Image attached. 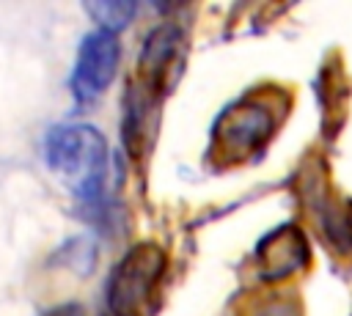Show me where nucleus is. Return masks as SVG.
I'll return each instance as SVG.
<instances>
[{
  "label": "nucleus",
  "instance_id": "6",
  "mask_svg": "<svg viewBox=\"0 0 352 316\" xmlns=\"http://www.w3.org/2000/svg\"><path fill=\"white\" fill-rule=\"evenodd\" d=\"M179 44H182V30L176 25H160L157 30L148 33L143 52H140V69L146 71V77L151 82H157V85L162 82L165 69L173 63V58L179 52Z\"/></svg>",
  "mask_w": 352,
  "mask_h": 316
},
{
  "label": "nucleus",
  "instance_id": "8",
  "mask_svg": "<svg viewBox=\"0 0 352 316\" xmlns=\"http://www.w3.org/2000/svg\"><path fill=\"white\" fill-rule=\"evenodd\" d=\"M44 316H80V308H74V305H66V308L50 311V313H44Z\"/></svg>",
  "mask_w": 352,
  "mask_h": 316
},
{
  "label": "nucleus",
  "instance_id": "1",
  "mask_svg": "<svg viewBox=\"0 0 352 316\" xmlns=\"http://www.w3.org/2000/svg\"><path fill=\"white\" fill-rule=\"evenodd\" d=\"M47 165L72 187L80 201H96L107 176V143L88 124H60L44 140Z\"/></svg>",
  "mask_w": 352,
  "mask_h": 316
},
{
  "label": "nucleus",
  "instance_id": "4",
  "mask_svg": "<svg viewBox=\"0 0 352 316\" xmlns=\"http://www.w3.org/2000/svg\"><path fill=\"white\" fill-rule=\"evenodd\" d=\"M275 126V115L264 102H242L231 107L217 124V146L228 157L253 154Z\"/></svg>",
  "mask_w": 352,
  "mask_h": 316
},
{
  "label": "nucleus",
  "instance_id": "7",
  "mask_svg": "<svg viewBox=\"0 0 352 316\" xmlns=\"http://www.w3.org/2000/svg\"><path fill=\"white\" fill-rule=\"evenodd\" d=\"M85 11L96 19V25H99L102 30L116 33L118 27H124V25L132 19L135 3H126V0H124V3H121V0H113V3H88Z\"/></svg>",
  "mask_w": 352,
  "mask_h": 316
},
{
  "label": "nucleus",
  "instance_id": "3",
  "mask_svg": "<svg viewBox=\"0 0 352 316\" xmlns=\"http://www.w3.org/2000/svg\"><path fill=\"white\" fill-rule=\"evenodd\" d=\"M118 58H121V44L116 33L94 27L91 33L82 36L74 71H72V91L77 99L88 102L99 96L116 77L118 71Z\"/></svg>",
  "mask_w": 352,
  "mask_h": 316
},
{
  "label": "nucleus",
  "instance_id": "5",
  "mask_svg": "<svg viewBox=\"0 0 352 316\" xmlns=\"http://www.w3.org/2000/svg\"><path fill=\"white\" fill-rule=\"evenodd\" d=\"M258 258L261 267H267V278H283L308 258V247L302 234L294 225H286L264 239V245L258 247Z\"/></svg>",
  "mask_w": 352,
  "mask_h": 316
},
{
  "label": "nucleus",
  "instance_id": "2",
  "mask_svg": "<svg viewBox=\"0 0 352 316\" xmlns=\"http://www.w3.org/2000/svg\"><path fill=\"white\" fill-rule=\"evenodd\" d=\"M165 267V253L157 245L132 247L107 280V308L113 316H140L154 283Z\"/></svg>",
  "mask_w": 352,
  "mask_h": 316
}]
</instances>
